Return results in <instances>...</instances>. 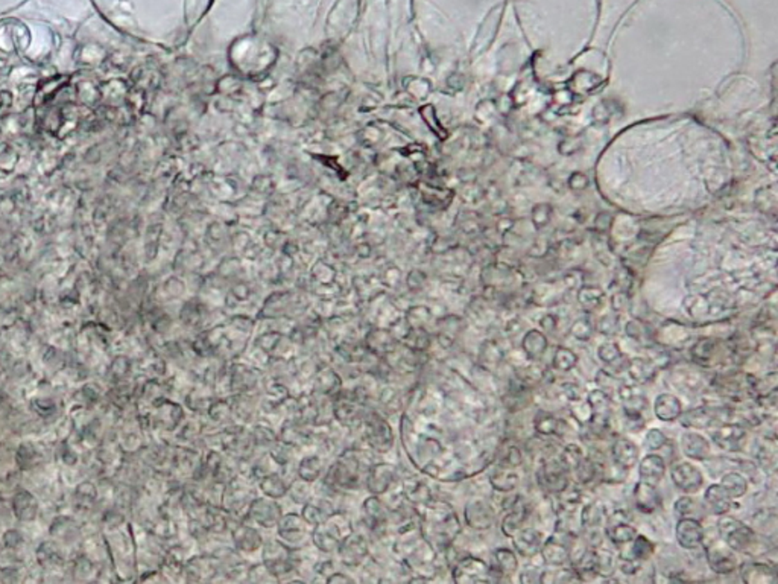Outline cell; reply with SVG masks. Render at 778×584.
<instances>
[{"label": "cell", "instance_id": "c3c4849f", "mask_svg": "<svg viewBox=\"0 0 778 584\" xmlns=\"http://www.w3.org/2000/svg\"><path fill=\"white\" fill-rule=\"evenodd\" d=\"M561 389L564 396L567 397L569 402L572 400H578V399H583V394H581V388L576 384H563Z\"/></svg>", "mask_w": 778, "mask_h": 584}, {"label": "cell", "instance_id": "484cf974", "mask_svg": "<svg viewBox=\"0 0 778 584\" xmlns=\"http://www.w3.org/2000/svg\"><path fill=\"white\" fill-rule=\"evenodd\" d=\"M628 373H630V378L635 384H648L654 379L657 369L649 360H644V357H634V360H631L630 364H628Z\"/></svg>", "mask_w": 778, "mask_h": 584}, {"label": "cell", "instance_id": "e575fe53", "mask_svg": "<svg viewBox=\"0 0 778 584\" xmlns=\"http://www.w3.org/2000/svg\"><path fill=\"white\" fill-rule=\"evenodd\" d=\"M554 367L560 371H570L576 367L578 355L567 347H558L552 360Z\"/></svg>", "mask_w": 778, "mask_h": 584}, {"label": "cell", "instance_id": "ffe728a7", "mask_svg": "<svg viewBox=\"0 0 778 584\" xmlns=\"http://www.w3.org/2000/svg\"><path fill=\"white\" fill-rule=\"evenodd\" d=\"M687 327L675 323H666L655 332V341L663 346H680L690 338Z\"/></svg>", "mask_w": 778, "mask_h": 584}, {"label": "cell", "instance_id": "ac0fdd59", "mask_svg": "<svg viewBox=\"0 0 778 584\" xmlns=\"http://www.w3.org/2000/svg\"><path fill=\"white\" fill-rule=\"evenodd\" d=\"M681 448L689 458L702 461L710 455V443L696 432H686L681 437Z\"/></svg>", "mask_w": 778, "mask_h": 584}, {"label": "cell", "instance_id": "8d00e7d4", "mask_svg": "<svg viewBox=\"0 0 778 584\" xmlns=\"http://www.w3.org/2000/svg\"><path fill=\"white\" fill-rule=\"evenodd\" d=\"M575 473L581 484H588V482H592L596 478L597 464L593 461V459L584 457L575 467Z\"/></svg>", "mask_w": 778, "mask_h": 584}, {"label": "cell", "instance_id": "ba28073f", "mask_svg": "<svg viewBox=\"0 0 778 584\" xmlns=\"http://www.w3.org/2000/svg\"><path fill=\"white\" fill-rule=\"evenodd\" d=\"M675 534H677L678 545L684 549H696L701 547L705 539L702 525L696 519L691 517H681L677 524Z\"/></svg>", "mask_w": 778, "mask_h": 584}, {"label": "cell", "instance_id": "836d02e7", "mask_svg": "<svg viewBox=\"0 0 778 584\" xmlns=\"http://www.w3.org/2000/svg\"><path fill=\"white\" fill-rule=\"evenodd\" d=\"M481 360L484 369H494L504 360V352L496 341H486L481 348Z\"/></svg>", "mask_w": 778, "mask_h": 584}, {"label": "cell", "instance_id": "1f68e13d", "mask_svg": "<svg viewBox=\"0 0 778 584\" xmlns=\"http://www.w3.org/2000/svg\"><path fill=\"white\" fill-rule=\"evenodd\" d=\"M593 569L597 575L610 577L616 571V560L610 551L594 548V565Z\"/></svg>", "mask_w": 778, "mask_h": 584}, {"label": "cell", "instance_id": "681fc988", "mask_svg": "<svg viewBox=\"0 0 778 584\" xmlns=\"http://www.w3.org/2000/svg\"><path fill=\"white\" fill-rule=\"evenodd\" d=\"M611 301H612V309H615L616 312H622V310H625L628 306V297L624 292L616 294Z\"/></svg>", "mask_w": 778, "mask_h": 584}, {"label": "cell", "instance_id": "7402d4cb", "mask_svg": "<svg viewBox=\"0 0 778 584\" xmlns=\"http://www.w3.org/2000/svg\"><path fill=\"white\" fill-rule=\"evenodd\" d=\"M540 552L543 556L545 562L550 566H563L570 560V549L563 542L556 540L555 537H550L543 547H541Z\"/></svg>", "mask_w": 778, "mask_h": 584}, {"label": "cell", "instance_id": "7bdbcfd3", "mask_svg": "<svg viewBox=\"0 0 778 584\" xmlns=\"http://www.w3.org/2000/svg\"><path fill=\"white\" fill-rule=\"evenodd\" d=\"M667 443L666 435L660 430H649L644 439V445L651 450H660Z\"/></svg>", "mask_w": 778, "mask_h": 584}, {"label": "cell", "instance_id": "52a82bcc", "mask_svg": "<svg viewBox=\"0 0 778 584\" xmlns=\"http://www.w3.org/2000/svg\"><path fill=\"white\" fill-rule=\"evenodd\" d=\"M720 352H722V348H720L719 339L710 338V337L699 338L690 348V355H691V360H693V362L698 364V365H701V367H707V369H711L718 364L719 357H720Z\"/></svg>", "mask_w": 778, "mask_h": 584}, {"label": "cell", "instance_id": "8fae6325", "mask_svg": "<svg viewBox=\"0 0 778 584\" xmlns=\"http://www.w3.org/2000/svg\"><path fill=\"white\" fill-rule=\"evenodd\" d=\"M704 502L707 510L713 513V515L724 516L725 513L732 510L733 497L725 492V488L720 484H713L705 490Z\"/></svg>", "mask_w": 778, "mask_h": 584}, {"label": "cell", "instance_id": "d6986e66", "mask_svg": "<svg viewBox=\"0 0 778 584\" xmlns=\"http://www.w3.org/2000/svg\"><path fill=\"white\" fill-rule=\"evenodd\" d=\"M549 347V341L543 332L537 329H531L524 333L522 341V350L524 352L526 357L531 361H537Z\"/></svg>", "mask_w": 778, "mask_h": 584}, {"label": "cell", "instance_id": "f35d334b", "mask_svg": "<svg viewBox=\"0 0 778 584\" xmlns=\"http://www.w3.org/2000/svg\"><path fill=\"white\" fill-rule=\"evenodd\" d=\"M597 356H599V360L605 364H615L622 357V350H620L617 342L607 341L597 348Z\"/></svg>", "mask_w": 778, "mask_h": 584}, {"label": "cell", "instance_id": "cb8c5ba5", "mask_svg": "<svg viewBox=\"0 0 778 584\" xmlns=\"http://www.w3.org/2000/svg\"><path fill=\"white\" fill-rule=\"evenodd\" d=\"M509 511H511L509 515H506L504 522H502V531H504V534L508 537H511L517 529L522 528V524L529 515L528 507H526V504L520 499V497H518L513 507L509 508Z\"/></svg>", "mask_w": 778, "mask_h": 584}, {"label": "cell", "instance_id": "e0dca14e", "mask_svg": "<svg viewBox=\"0 0 778 584\" xmlns=\"http://www.w3.org/2000/svg\"><path fill=\"white\" fill-rule=\"evenodd\" d=\"M533 427L540 435H556V437H563V435L569 431V425L564 420L558 418L546 411H540L533 418Z\"/></svg>", "mask_w": 778, "mask_h": 584}, {"label": "cell", "instance_id": "60d3db41", "mask_svg": "<svg viewBox=\"0 0 778 584\" xmlns=\"http://www.w3.org/2000/svg\"><path fill=\"white\" fill-rule=\"evenodd\" d=\"M558 581H581L576 571H546L540 575V583H558Z\"/></svg>", "mask_w": 778, "mask_h": 584}, {"label": "cell", "instance_id": "9c48e42d", "mask_svg": "<svg viewBox=\"0 0 778 584\" xmlns=\"http://www.w3.org/2000/svg\"><path fill=\"white\" fill-rule=\"evenodd\" d=\"M517 552L523 557H533L541 549V534L533 528H520L511 536Z\"/></svg>", "mask_w": 778, "mask_h": 584}, {"label": "cell", "instance_id": "4316f807", "mask_svg": "<svg viewBox=\"0 0 778 584\" xmlns=\"http://www.w3.org/2000/svg\"><path fill=\"white\" fill-rule=\"evenodd\" d=\"M654 545L648 539V537L644 536H635L634 540L631 542V548L630 551H622L620 552V558H634L637 560V562H646V560L651 558V556L654 554Z\"/></svg>", "mask_w": 778, "mask_h": 584}, {"label": "cell", "instance_id": "b9f144b4", "mask_svg": "<svg viewBox=\"0 0 778 584\" xmlns=\"http://www.w3.org/2000/svg\"><path fill=\"white\" fill-rule=\"evenodd\" d=\"M572 337L578 341H588L593 337V327L587 320H576L570 327Z\"/></svg>", "mask_w": 778, "mask_h": 584}, {"label": "cell", "instance_id": "7dc6e473", "mask_svg": "<svg viewBox=\"0 0 778 584\" xmlns=\"http://www.w3.org/2000/svg\"><path fill=\"white\" fill-rule=\"evenodd\" d=\"M693 507H695V502L689 496L680 497V499L675 502V511H677L678 515H681V516H687L689 513L693 511Z\"/></svg>", "mask_w": 778, "mask_h": 584}, {"label": "cell", "instance_id": "3957f363", "mask_svg": "<svg viewBox=\"0 0 778 584\" xmlns=\"http://www.w3.org/2000/svg\"><path fill=\"white\" fill-rule=\"evenodd\" d=\"M671 477L673 484L686 493H696L704 484L702 473L699 472L698 467L686 461L673 464Z\"/></svg>", "mask_w": 778, "mask_h": 584}, {"label": "cell", "instance_id": "83f0119b", "mask_svg": "<svg viewBox=\"0 0 778 584\" xmlns=\"http://www.w3.org/2000/svg\"><path fill=\"white\" fill-rule=\"evenodd\" d=\"M625 333L633 341L639 342V344H643V346H649L655 341L654 329H651V326L648 323L639 320V318H634V320L626 323Z\"/></svg>", "mask_w": 778, "mask_h": 584}, {"label": "cell", "instance_id": "8992f818", "mask_svg": "<svg viewBox=\"0 0 778 584\" xmlns=\"http://www.w3.org/2000/svg\"><path fill=\"white\" fill-rule=\"evenodd\" d=\"M490 567L484 560L468 557L454 567V581L458 583H485L490 581Z\"/></svg>", "mask_w": 778, "mask_h": 584}, {"label": "cell", "instance_id": "30bf717a", "mask_svg": "<svg viewBox=\"0 0 778 584\" xmlns=\"http://www.w3.org/2000/svg\"><path fill=\"white\" fill-rule=\"evenodd\" d=\"M746 437V431L739 425H722L711 431V439L724 450H736Z\"/></svg>", "mask_w": 778, "mask_h": 584}, {"label": "cell", "instance_id": "ee69618b", "mask_svg": "<svg viewBox=\"0 0 778 584\" xmlns=\"http://www.w3.org/2000/svg\"><path fill=\"white\" fill-rule=\"evenodd\" d=\"M597 327H599L597 330L601 333L607 335V337H612V335H616L619 332V320L616 317H603L601 318Z\"/></svg>", "mask_w": 778, "mask_h": 584}, {"label": "cell", "instance_id": "7c38bea8", "mask_svg": "<svg viewBox=\"0 0 778 584\" xmlns=\"http://www.w3.org/2000/svg\"><path fill=\"white\" fill-rule=\"evenodd\" d=\"M494 510L484 501H473L466 508L467 524L475 529H488L494 524Z\"/></svg>", "mask_w": 778, "mask_h": 584}, {"label": "cell", "instance_id": "ab89813d", "mask_svg": "<svg viewBox=\"0 0 778 584\" xmlns=\"http://www.w3.org/2000/svg\"><path fill=\"white\" fill-rule=\"evenodd\" d=\"M570 411H572V416L575 417L579 423H590V420L593 417V411L590 408V403H588L587 400L584 402L583 399L572 400L570 402Z\"/></svg>", "mask_w": 778, "mask_h": 584}, {"label": "cell", "instance_id": "f546056e", "mask_svg": "<svg viewBox=\"0 0 778 584\" xmlns=\"http://www.w3.org/2000/svg\"><path fill=\"white\" fill-rule=\"evenodd\" d=\"M720 486L732 497H742L748 490V482L737 472H728L720 479Z\"/></svg>", "mask_w": 778, "mask_h": 584}, {"label": "cell", "instance_id": "74e56055", "mask_svg": "<svg viewBox=\"0 0 778 584\" xmlns=\"http://www.w3.org/2000/svg\"><path fill=\"white\" fill-rule=\"evenodd\" d=\"M584 458V450L581 449L578 445H569L565 448L561 455H560V461L563 463V466L570 470H575V467L579 464L581 459Z\"/></svg>", "mask_w": 778, "mask_h": 584}, {"label": "cell", "instance_id": "6da1fadb", "mask_svg": "<svg viewBox=\"0 0 778 584\" xmlns=\"http://www.w3.org/2000/svg\"><path fill=\"white\" fill-rule=\"evenodd\" d=\"M719 533L724 536L727 545L733 551H748L756 545V533L748 525H743L733 517L719 522Z\"/></svg>", "mask_w": 778, "mask_h": 584}, {"label": "cell", "instance_id": "603a6c76", "mask_svg": "<svg viewBox=\"0 0 778 584\" xmlns=\"http://www.w3.org/2000/svg\"><path fill=\"white\" fill-rule=\"evenodd\" d=\"M714 412H716V408H710V407L695 408L689 411L687 414L680 416L681 423L684 427H698V430H704V427H710L714 420H716Z\"/></svg>", "mask_w": 778, "mask_h": 584}, {"label": "cell", "instance_id": "5bb4252c", "mask_svg": "<svg viewBox=\"0 0 778 584\" xmlns=\"http://www.w3.org/2000/svg\"><path fill=\"white\" fill-rule=\"evenodd\" d=\"M634 504L635 508L642 513H646V515L654 513L660 505V495L655 486L639 481L634 488Z\"/></svg>", "mask_w": 778, "mask_h": 584}, {"label": "cell", "instance_id": "d4e9b609", "mask_svg": "<svg viewBox=\"0 0 778 584\" xmlns=\"http://www.w3.org/2000/svg\"><path fill=\"white\" fill-rule=\"evenodd\" d=\"M490 482L494 490H499V492H511V490H514L518 484V475L515 472L511 470L509 466L505 464H499V467L496 470L491 473L490 477Z\"/></svg>", "mask_w": 778, "mask_h": 584}, {"label": "cell", "instance_id": "7a4b0ae2", "mask_svg": "<svg viewBox=\"0 0 778 584\" xmlns=\"http://www.w3.org/2000/svg\"><path fill=\"white\" fill-rule=\"evenodd\" d=\"M705 554L709 566L711 567V571L716 574H722V575L732 574L739 566L737 557L734 556L733 549L728 547L727 542L725 543L714 542L713 545H710V547H707Z\"/></svg>", "mask_w": 778, "mask_h": 584}, {"label": "cell", "instance_id": "f6af8a7d", "mask_svg": "<svg viewBox=\"0 0 778 584\" xmlns=\"http://www.w3.org/2000/svg\"><path fill=\"white\" fill-rule=\"evenodd\" d=\"M522 459H523V457H522L520 449L515 448V446H509L505 450V455H504V458H502L500 464H505V466H509V467H517V466L522 464Z\"/></svg>", "mask_w": 778, "mask_h": 584}, {"label": "cell", "instance_id": "44dd1931", "mask_svg": "<svg viewBox=\"0 0 778 584\" xmlns=\"http://www.w3.org/2000/svg\"><path fill=\"white\" fill-rule=\"evenodd\" d=\"M742 580L748 584H772L777 581V574L769 565L750 563L742 567Z\"/></svg>", "mask_w": 778, "mask_h": 584}, {"label": "cell", "instance_id": "4dcf8cb0", "mask_svg": "<svg viewBox=\"0 0 778 584\" xmlns=\"http://www.w3.org/2000/svg\"><path fill=\"white\" fill-rule=\"evenodd\" d=\"M607 516L608 515L605 513V508L601 504H588L584 507L583 515H581V522H583V527L585 529L599 528L607 520Z\"/></svg>", "mask_w": 778, "mask_h": 584}, {"label": "cell", "instance_id": "4fadbf2b", "mask_svg": "<svg viewBox=\"0 0 778 584\" xmlns=\"http://www.w3.org/2000/svg\"><path fill=\"white\" fill-rule=\"evenodd\" d=\"M612 461L620 469H631V467L639 461V448L634 445L631 440L620 437L615 441V445L611 448Z\"/></svg>", "mask_w": 778, "mask_h": 584}, {"label": "cell", "instance_id": "5b68a950", "mask_svg": "<svg viewBox=\"0 0 778 584\" xmlns=\"http://www.w3.org/2000/svg\"><path fill=\"white\" fill-rule=\"evenodd\" d=\"M617 393L622 400V409L626 418L643 420L642 414L648 407V399L637 387L619 385Z\"/></svg>", "mask_w": 778, "mask_h": 584}, {"label": "cell", "instance_id": "f907efd6", "mask_svg": "<svg viewBox=\"0 0 778 584\" xmlns=\"http://www.w3.org/2000/svg\"><path fill=\"white\" fill-rule=\"evenodd\" d=\"M556 323H558V321H556V318H555L554 315H545V317H543V320L540 321V326L543 327L545 330L554 332V330L556 329Z\"/></svg>", "mask_w": 778, "mask_h": 584}, {"label": "cell", "instance_id": "d590c367", "mask_svg": "<svg viewBox=\"0 0 778 584\" xmlns=\"http://www.w3.org/2000/svg\"><path fill=\"white\" fill-rule=\"evenodd\" d=\"M578 300H579L581 305H583V308H585L588 310H596V309H599L601 305H602L603 292L601 290H597V287L585 286L578 294Z\"/></svg>", "mask_w": 778, "mask_h": 584}, {"label": "cell", "instance_id": "2e32d148", "mask_svg": "<svg viewBox=\"0 0 778 584\" xmlns=\"http://www.w3.org/2000/svg\"><path fill=\"white\" fill-rule=\"evenodd\" d=\"M640 481L648 482V484L657 486L660 481L663 479L666 473V463L660 455H646L640 461Z\"/></svg>", "mask_w": 778, "mask_h": 584}, {"label": "cell", "instance_id": "f1b7e54d", "mask_svg": "<svg viewBox=\"0 0 778 584\" xmlns=\"http://www.w3.org/2000/svg\"><path fill=\"white\" fill-rule=\"evenodd\" d=\"M607 536L616 547H624V545H630L634 540V537L637 536V531H635V528L628 524V522H622V524L607 527Z\"/></svg>", "mask_w": 778, "mask_h": 584}, {"label": "cell", "instance_id": "bcb514c9", "mask_svg": "<svg viewBox=\"0 0 778 584\" xmlns=\"http://www.w3.org/2000/svg\"><path fill=\"white\" fill-rule=\"evenodd\" d=\"M596 382L599 384L601 389H603V391H607V388H608V389H617L619 385H620V380H617L615 376L608 375L607 371H599V373H597Z\"/></svg>", "mask_w": 778, "mask_h": 584}, {"label": "cell", "instance_id": "9a60e30c", "mask_svg": "<svg viewBox=\"0 0 778 584\" xmlns=\"http://www.w3.org/2000/svg\"><path fill=\"white\" fill-rule=\"evenodd\" d=\"M655 416L663 422H673L682 414V405L677 396L671 393L658 394L654 403Z\"/></svg>", "mask_w": 778, "mask_h": 584}, {"label": "cell", "instance_id": "277c9868", "mask_svg": "<svg viewBox=\"0 0 778 584\" xmlns=\"http://www.w3.org/2000/svg\"><path fill=\"white\" fill-rule=\"evenodd\" d=\"M569 470L565 469L560 458H549L540 472V481L545 488L552 493H560L569 486Z\"/></svg>", "mask_w": 778, "mask_h": 584}, {"label": "cell", "instance_id": "d6a6232c", "mask_svg": "<svg viewBox=\"0 0 778 584\" xmlns=\"http://www.w3.org/2000/svg\"><path fill=\"white\" fill-rule=\"evenodd\" d=\"M494 557H496L497 572L500 575H513L517 571L518 562L513 549L499 548L496 552H494Z\"/></svg>", "mask_w": 778, "mask_h": 584}]
</instances>
